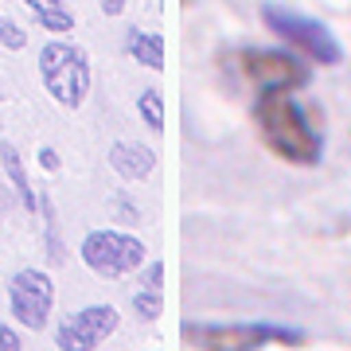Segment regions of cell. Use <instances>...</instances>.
<instances>
[{"mask_svg": "<svg viewBox=\"0 0 351 351\" xmlns=\"http://www.w3.org/2000/svg\"><path fill=\"white\" fill-rule=\"evenodd\" d=\"M258 137L277 160L313 168L324 156V133L316 129V113L304 110L293 86H262L254 98Z\"/></svg>", "mask_w": 351, "mask_h": 351, "instance_id": "obj_1", "label": "cell"}, {"mask_svg": "<svg viewBox=\"0 0 351 351\" xmlns=\"http://www.w3.org/2000/svg\"><path fill=\"white\" fill-rule=\"evenodd\" d=\"M39 75H43V86L47 94L63 110H78L90 94V59L86 51L75 47V43H63L55 39L39 51Z\"/></svg>", "mask_w": 351, "mask_h": 351, "instance_id": "obj_2", "label": "cell"}, {"mask_svg": "<svg viewBox=\"0 0 351 351\" xmlns=\"http://www.w3.org/2000/svg\"><path fill=\"white\" fill-rule=\"evenodd\" d=\"M262 20L277 39H285L289 47H297L301 55H308L320 66H339L343 63V47L336 43V36L328 32V24L308 20V16L281 8V4H262Z\"/></svg>", "mask_w": 351, "mask_h": 351, "instance_id": "obj_3", "label": "cell"}, {"mask_svg": "<svg viewBox=\"0 0 351 351\" xmlns=\"http://www.w3.org/2000/svg\"><path fill=\"white\" fill-rule=\"evenodd\" d=\"M184 339L191 348H207V351H254V348H301L304 332L277 324H242V328L184 324Z\"/></svg>", "mask_w": 351, "mask_h": 351, "instance_id": "obj_4", "label": "cell"}, {"mask_svg": "<svg viewBox=\"0 0 351 351\" xmlns=\"http://www.w3.org/2000/svg\"><path fill=\"white\" fill-rule=\"evenodd\" d=\"M78 254H82L90 274L98 277H125L145 265V242L133 234H121V230H90Z\"/></svg>", "mask_w": 351, "mask_h": 351, "instance_id": "obj_5", "label": "cell"}, {"mask_svg": "<svg viewBox=\"0 0 351 351\" xmlns=\"http://www.w3.org/2000/svg\"><path fill=\"white\" fill-rule=\"evenodd\" d=\"M230 66L239 71L250 86H293L301 90L308 86V78L313 71L297 59V55H289V51H262V47H246V51H234L230 55Z\"/></svg>", "mask_w": 351, "mask_h": 351, "instance_id": "obj_6", "label": "cell"}, {"mask_svg": "<svg viewBox=\"0 0 351 351\" xmlns=\"http://www.w3.org/2000/svg\"><path fill=\"white\" fill-rule=\"evenodd\" d=\"M51 304H55V285L43 269H20V274L8 281V308L24 328L39 332L47 324Z\"/></svg>", "mask_w": 351, "mask_h": 351, "instance_id": "obj_7", "label": "cell"}, {"mask_svg": "<svg viewBox=\"0 0 351 351\" xmlns=\"http://www.w3.org/2000/svg\"><path fill=\"white\" fill-rule=\"evenodd\" d=\"M117 324H121V316H117L113 304H86L82 313H75L71 320L59 324L55 343L63 351H94L117 332Z\"/></svg>", "mask_w": 351, "mask_h": 351, "instance_id": "obj_8", "label": "cell"}, {"mask_svg": "<svg viewBox=\"0 0 351 351\" xmlns=\"http://www.w3.org/2000/svg\"><path fill=\"white\" fill-rule=\"evenodd\" d=\"M110 168L121 180H149L156 168V152L137 141H117V145H110Z\"/></svg>", "mask_w": 351, "mask_h": 351, "instance_id": "obj_9", "label": "cell"}, {"mask_svg": "<svg viewBox=\"0 0 351 351\" xmlns=\"http://www.w3.org/2000/svg\"><path fill=\"white\" fill-rule=\"evenodd\" d=\"M0 164H4V176H8L12 191L20 195V203H24L27 211H39V195L32 191V184H27L24 160H20V152H16L12 145H8V141H0Z\"/></svg>", "mask_w": 351, "mask_h": 351, "instance_id": "obj_10", "label": "cell"}, {"mask_svg": "<svg viewBox=\"0 0 351 351\" xmlns=\"http://www.w3.org/2000/svg\"><path fill=\"white\" fill-rule=\"evenodd\" d=\"M129 55L137 59L141 66H149V71H164L168 66V55H164V39L156 36V32H141V27H133L129 32Z\"/></svg>", "mask_w": 351, "mask_h": 351, "instance_id": "obj_11", "label": "cell"}, {"mask_svg": "<svg viewBox=\"0 0 351 351\" xmlns=\"http://www.w3.org/2000/svg\"><path fill=\"white\" fill-rule=\"evenodd\" d=\"M32 16L39 20V27H47L55 36H63V32H75V16L63 8V0H24Z\"/></svg>", "mask_w": 351, "mask_h": 351, "instance_id": "obj_12", "label": "cell"}, {"mask_svg": "<svg viewBox=\"0 0 351 351\" xmlns=\"http://www.w3.org/2000/svg\"><path fill=\"white\" fill-rule=\"evenodd\" d=\"M137 113L145 117V125H149L152 133H164V98L156 90H145L137 98Z\"/></svg>", "mask_w": 351, "mask_h": 351, "instance_id": "obj_13", "label": "cell"}, {"mask_svg": "<svg viewBox=\"0 0 351 351\" xmlns=\"http://www.w3.org/2000/svg\"><path fill=\"white\" fill-rule=\"evenodd\" d=\"M133 313H137L141 320H156V316L164 313V293L160 289H145L141 285L137 293H133Z\"/></svg>", "mask_w": 351, "mask_h": 351, "instance_id": "obj_14", "label": "cell"}, {"mask_svg": "<svg viewBox=\"0 0 351 351\" xmlns=\"http://www.w3.org/2000/svg\"><path fill=\"white\" fill-rule=\"evenodd\" d=\"M0 43H4V47H12V51H20V47L27 43L24 27L12 24V20H0Z\"/></svg>", "mask_w": 351, "mask_h": 351, "instance_id": "obj_15", "label": "cell"}, {"mask_svg": "<svg viewBox=\"0 0 351 351\" xmlns=\"http://www.w3.org/2000/svg\"><path fill=\"white\" fill-rule=\"evenodd\" d=\"M141 285L145 289H160L164 293V262H149V269H145V277H141Z\"/></svg>", "mask_w": 351, "mask_h": 351, "instance_id": "obj_16", "label": "cell"}, {"mask_svg": "<svg viewBox=\"0 0 351 351\" xmlns=\"http://www.w3.org/2000/svg\"><path fill=\"white\" fill-rule=\"evenodd\" d=\"M24 343H20V336H16L12 328H4L0 324V351H20Z\"/></svg>", "mask_w": 351, "mask_h": 351, "instance_id": "obj_17", "label": "cell"}, {"mask_svg": "<svg viewBox=\"0 0 351 351\" xmlns=\"http://www.w3.org/2000/svg\"><path fill=\"white\" fill-rule=\"evenodd\" d=\"M39 164H43L47 172H59V152H55V149H43V152H39Z\"/></svg>", "mask_w": 351, "mask_h": 351, "instance_id": "obj_18", "label": "cell"}, {"mask_svg": "<svg viewBox=\"0 0 351 351\" xmlns=\"http://www.w3.org/2000/svg\"><path fill=\"white\" fill-rule=\"evenodd\" d=\"M101 12L106 16H121L125 12V0H101Z\"/></svg>", "mask_w": 351, "mask_h": 351, "instance_id": "obj_19", "label": "cell"}, {"mask_svg": "<svg viewBox=\"0 0 351 351\" xmlns=\"http://www.w3.org/2000/svg\"><path fill=\"white\" fill-rule=\"evenodd\" d=\"M184 4H195V0H184Z\"/></svg>", "mask_w": 351, "mask_h": 351, "instance_id": "obj_20", "label": "cell"}]
</instances>
